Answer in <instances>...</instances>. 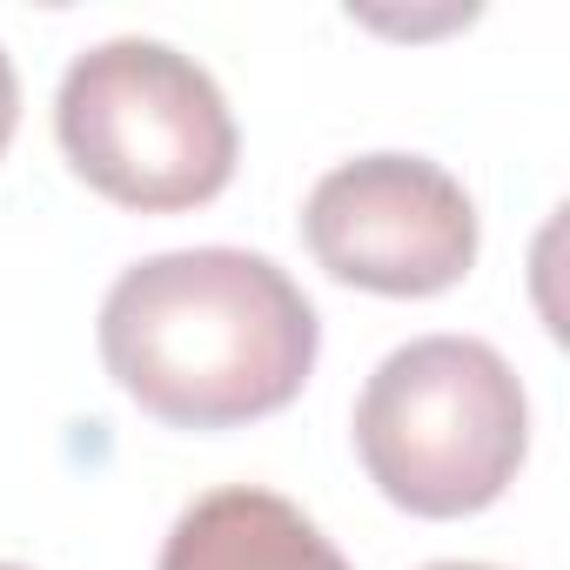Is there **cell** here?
<instances>
[{"label":"cell","instance_id":"8","mask_svg":"<svg viewBox=\"0 0 570 570\" xmlns=\"http://www.w3.org/2000/svg\"><path fill=\"white\" fill-rule=\"evenodd\" d=\"M0 570H21V563H0Z\"/></svg>","mask_w":570,"mask_h":570},{"label":"cell","instance_id":"5","mask_svg":"<svg viewBox=\"0 0 570 570\" xmlns=\"http://www.w3.org/2000/svg\"><path fill=\"white\" fill-rule=\"evenodd\" d=\"M161 570H350V563L289 497L228 483L175 517Z\"/></svg>","mask_w":570,"mask_h":570},{"label":"cell","instance_id":"4","mask_svg":"<svg viewBox=\"0 0 570 570\" xmlns=\"http://www.w3.org/2000/svg\"><path fill=\"white\" fill-rule=\"evenodd\" d=\"M309 255L370 296H443L476 262V202L423 155H356L303 202Z\"/></svg>","mask_w":570,"mask_h":570},{"label":"cell","instance_id":"7","mask_svg":"<svg viewBox=\"0 0 570 570\" xmlns=\"http://www.w3.org/2000/svg\"><path fill=\"white\" fill-rule=\"evenodd\" d=\"M430 570H497V563H430Z\"/></svg>","mask_w":570,"mask_h":570},{"label":"cell","instance_id":"2","mask_svg":"<svg viewBox=\"0 0 570 570\" xmlns=\"http://www.w3.org/2000/svg\"><path fill=\"white\" fill-rule=\"evenodd\" d=\"M356 450L396 510L436 523L476 517L523 470L530 403L490 343L423 336L376 363L356 403Z\"/></svg>","mask_w":570,"mask_h":570},{"label":"cell","instance_id":"6","mask_svg":"<svg viewBox=\"0 0 570 570\" xmlns=\"http://www.w3.org/2000/svg\"><path fill=\"white\" fill-rule=\"evenodd\" d=\"M14 121H21V81H14L8 48H0V155H8V141H14Z\"/></svg>","mask_w":570,"mask_h":570},{"label":"cell","instance_id":"3","mask_svg":"<svg viewBox=\"0 0 570 570\" xmlns=\"http://www.w3.org/2000/svg\"><path fill=\"white\" fill-rule=\"evenodd\" d=\"M55 135L95 195L141 215L202 208L235 175V115L215 75L141 35L75 55L55 95Z\"/></svg>","mask_w":570,"mask_h":570},{"label":"cell","instance_id":"1","mask_svg":"<svg viewBox=\"0 0 570 570\" xmlns=\"http://www.w3.org/2000/svg\"><path fill=\"white\" fill-rule=\"evenodd\" d=\"M309 296L248 248H175L121 268L101 303L108 376L175 430H235L289 410L316 370Z\"/></svg>","mask_w":570,"mask_h":570}]
</instances>
